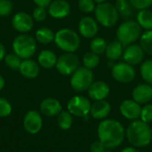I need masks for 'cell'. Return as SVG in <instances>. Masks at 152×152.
<instances>
[{
  "mask_svg": "<svg viewBox=\"0 0 152 152\" xmlns=\"http://www.w3.org/2000/svg\"><path fill=\"white\" fill-rule=\"evenodd\" d=\"M97 134L99 141L105 148L111 150L119 147L123 143L126 137V130L119 121L106 118L99 124Z\"/></svg>",
  "mask_w": 152,
  "mask_h": 152,
  "instance_id": "obj_1",
  "label": "cell"
},
{
  "mask_svg": "<svg viewBox=\"0 0 152 152\" xmlns=\"http://www.w3.org/2000/svg\"><path fill=\"white\" fill-rule=\"evenodd\" d=\"M126 137L133 147H147L152 141L151 127L141 119L134 120L126 130Z\"/></svg>",
  "mask_w": 152,
  "mask_h": 152,
  "instance_id": "obj_2",
  "label": "cell"
},
{
  "mask_svg": "<svg viewBox=\"0 0 152 152\" xmlns=\"http://www.w3.org/2000/svg\"><path fill=\"white\" fill-rule=\"evenodd\" d=\"M55 45L64 53H75L81 45L80 35L71 28H63L59 29L54 36Z\"/></svg>",
  "mask_w": 152,
  "mask_h": 152,
  "instance_id": "obj_3",
  "label": "cell"
},
{
  "mask_svg": "<svg viewBox=\"0 0 152 152\" xmlns=\"http://www.w3.org/2000/svg\"><path fill=\"white\" fill-rule=\"evenodd\" d=\"M142 35V28L136 20H127L122 22L116 32L117 40H118L124 46L129 45L139 40Z\"/></svg>",
  "mask_w": 152,
  "mask_h": 152,
  "instance_id": "obj_4",
  "label": "cell"
},
{
  "mask_svg": "<svg viewBox=\"0 0 152 152\" xmlns=\"http://www.w3.org/2000/svg\"><path fill=\"white\" fill-rule=\"evenodd\" d=\"M12 47L20 59H30L37 52V40L28 34H20L13 39Z\"/></svg>",
  "mask_w": 152,
  "mask_h": 152,
  "instance_id": "obj_5",
  "label": "cell"
},
{
  "mask_svg": "<svg viewBox=\"0 0 152 152\" xmlns=\"http://www.w3.org/2000/svg\"><path fill=\"white\" fill-rule=\"evenodd\" d=\"M94 12L97 22L105 28L114 27L119 18L116 6L110 2L98 4Z\"/></svg>",
  "mask_w": 152,
  "mask_h": 152,
  "instance_id": "obj_6",
  "label": "cell"
},
{
  "mask_svg": "<svg viewBox=\"0 0 152 152\" xmlns=\"http://www.w3.org/2000/svg\"><path fill=\"white\" fill-rule=\"evenodd\" d=\"M94 82V73L92 69L86 67H79L71 76L69 84L71 88L76 92L87 91Z\"/></svg>",
  "mask_w": 152,
  "mask_h": 152,
  "instance_id": "obj_7",
  "label": "cell"
},
{
  "mask_svg": "<svg viewBox=\"0 0 152 152\" xmlns=\"http://www.w3.org/2000/svg\"><path fill=\"white\" fill-rule=\"evenodd\" d=\"M91 106L92 104L88 98L83 95H75L69 100L67 103V110L73 117L87 118L90 114Z\"/></svg>",
  "mask_w": 152,
  "mask_h": 152,
  "instance_id": "obj_8",
  "label": "cell"
},
{
  "mask_svg": "<svg viewBox=\"0 0 152 152\" xmlns=\"http://www.w3.org/2000/svg\"><path fill=\"white\" fill-rule=\"evenodd\" d=\"M55 68L60 74L71 76L79 68V59L73 53H65L58 57Z\"/></svg>",
  "mask_w": 152,
  "mask_h": 152,
  "instance_id": "obj_9",
  "label": "cell"
},
{
  "mask_svg": "<svg viewBox=\"0 0 152 152\" xmlns=\"http://www.w3.org/2000/svg\"><path fill=\"white\" fill-rule=\"evenodd\" d=\"M112 77L118 83L127 84L132 82L136 76V71L134 66L125 61L118 62L111 69Z\"/></svg>",
  "mask_w": 152,
  "mask_h": 152,
  "instance_id": "obj_10",
  "label": "cell"
},
{
  "mask_svg": "<svg viewBox=\"0 0 152 152\" xmlns=\"http://www.w3.org/2000/svg\"><path fill=\"white\" fill-rule=\"evenodd\" d=\"M23 126L29 134H38L43 127V118L41 113L37 110H28L23 118Z\"/></svg>",
  "mask_w": 152,
  "mask_h": 152,
  "instance_id": "obj_11",
  "label": "cell"
},
{
  "mask_svg": "<svg viewBox=\"0 0 152 152\" xmlns=\"http://www.w3.org/2000/svg\"><path fill=\"white\" fill-rule=\"evenodd\" d=\"M145 53L142 50V46L138 44H131L126 45L124 49V53L122 55L123 61L131 64L132 66H135L141 64L144 60Z\"/></svg>",
  "mask_w": 152,
  "mask_h": 152,
  "instance_id": "obj_12",
  "label": "cell"
},
{
  "mask_svg": "<svg viewBox=\"0 0 152 152\" xmlns=\"http://www.w3.org/2000/svg\"><path fill=\"white\" fill-rule=\"evenodd\" d=\"M34 20L32 16L25 12H16L12 19V26L20 34H27L32 30L34 27Z\"/></svg>",
  "mask_w": 152,
  "mask_h": 152,
  "instance_id": "obj_13",
  "label": "cell"
},
{
  "mask_svg": "<svg viewBox=\"0 0 152 152\" xmlns=\"http://www.w3.org/2000/svg\"><path fill=\"white\" fill-rule=\"evenodd\" d=\"M78 33L85 38H94L99 31L97 20L90 16H85L80 19L77 25Z\"/></svg>",
  "mask_w": 152,
  "mask_h": 152,
  "instance_id": "obj_14",
  "label": "cell"
},
{
  "mask_svg": "<svg viewBox=\"0 0 152 152\" xmlns=\"http://www.w3.org/2000/svg\"><path fill=\"white\" fill-rule=\"evenodd\" d=\"M119 111L121 115L128 120H137L141 116L142 107L141 104L134 100L126 99L124 100L119 105Z\"/></svg>",
  "mask_w": 152,
  "mask_h": 152,
  "instance_id": "obj_15",
  "label": "cell"
},
{
  "mask_svg": "<svg viewBox=\"0 0 152 152\" xmlns=\"http://www.w3.org/2000/svg\"><path fill=\"white\" fill-rule=\"evenodd\" d=\"M48 14L53 19L61 20L68 17L70 13L71 7L66 0H53L48 6Z\"/></svg>",
  "mask_w": 152,
  "mask_h": 152,
  "instance_id": "obj_16",
  "label": "cell"
},
{
  "mask_svg": "<svg viewBox=\"0 0 152 152\" xmlns=\"http://www.w3.org/2000/svg\"><path fill=\"white\" fill-rule=\"evenodd\" d=\"M87 92H88V96L94 102L102 101V100H105L110 95V88L106 82L102 80H97L92 83Z\"/></svg>",
  "mask_w": 152,
  "mask_h": 152,
  "instance_id": "obj_17",
  "label": "cell"
},
{
  "mask_svg": "<svg viewBox=\"0 0 152 152\" xmlns=\"http://www.w3.org/2000/svg\"><path fill=\"white\" fill-rule=\"evenodd\" d=\"M40 113L46 117H57L62 111V105L55 98H45L39 104Z\"/></svg>",
  "mask_w": 152,
  "mask_h": 152,
  "instance_id": "obj_18",
  "label": "cell"
},
{
  "mask_svg": "<svg viewBox=\"0 0 152 152\" xmlns=\"http://www.w3.org/2000/svg\"><path fill=\"white\" fill-rule=\"evenodd\" d=\"M133 100L139 104H147L152 100V86L147 83L136 86L132 92Z\"/></svg>",
  "mask_w": 152,
  "mask_h": 152,
  "instance_id": "obj_19",
  "label": "cell"
},
{
  "mask_svg": "<svg viewBox=\"0 0 152 152\" xmlns=\"http://www.w3.org/2000/svg\"><path fill=\"white\" fill-rule=\"evenodd\" d=\"M19 71L24 77L28 79L36 78L40 73V66L37 61L33 59H25L22 60L20 66L19 68Z\"/></svg>",
  "mask_w": 152,
  "mask_h": 152,
  "instance_id": "obj_20",
  "label": "cell"
},
{
  "mask_svg": "<svg viewBox=\"0 0 152 152\" xmlns=\"http://www.w3.org/2000/svg\"><path fill=\"white\" fill-rule=\"evenodd\" d=\"M111 112V105L109 102L105 100L95 101L92 106L90 114L95 119L103 120L106 119Z\"/></svg>",
  "mask_w": 152,
  "mask_h": 152,
  "instance_id": "obj_21",
  "label": "cell"
},
{
  "mask_svg": "<svg viewBox=\"0 0 152 152\" xmlns=\"http://www.w3.org/2000/svg\"><path fill=\"white\" fill-rule=\"evenodd\" d=\"M58 57L54 52L52 50H43L39 53L38 57H37V62L40 67L49 69H53L56 66Z\"/></svg>",
  "mask_w": 152,
  "mask_h": 152,
  "instance_id": "obj_22",
  "label": "cell"
},
{
  "mask_svg": "<svg viewBox=\"0 0 152 152\" xmlns=\"http://www.w3.org/2000/svg\"><path fill=\"white\" fill-rule=\"evenodd\" d=\"M125 46L118 41L115 40L108 44L106 50H105V56L108 60L111 61H115L122 58L123 53H124V48Z\"/></svg>",
  "mask_w": 152,
  "mask_h": 152,
  "instance_id": "obj_23",
  "label": "cell"
},
{
  "mask_svg": "<svg viewBox=\"0 0 152 152\" xmlns=\"http://www.w3.org/2000/svg\"><path fill=\"white\" fill-rule=\"evenodd\" d=\"M136 21L144 30L152 29V11L150 9H143L138 11L136 14Z\"/></svg>",
  "mask_w": 152,
  "mask_h": 152,
  "instance_id": "obj_24",
  "label": "cell"
},
{
  "mask_svg": "<svg viewBox=\"0 0 152 152\" xmlns=\"http://www.w3.org/2000/svg\"><path fill=\"white\" fill-rule=\"evenodd\" d=\"M54 36L55 33L47 27H42L39 28L35 34V37L37 42L43 44V45H48L54 41Z\"/></svg>",
  "mask_w": 152,
  "mask_h": 152,
  "instance_id": "obj_25",
  "label": "cell"
},
{
  "mask_svg": "<svg viewBox=\"0 0 152 152\" xmlns=\"http://www.w3.org/2000/svg\"><path fill=\"white\" fill-rule=\"evenodd\" d=\"M119 15L129 18L134 15V11L135 10L134 6L131 4L129 0H117L115 4Z\"/></svg>",
  "mask_w": 152,
  "mask_h": 152,
  "instance_id": "obj_26",
  "label": "cell"
},
{
  "mask_svg": "<svg viewBox=\"0 0 152 152\" xmlns=\"http://www.w3.org/2000/svg\"><path fill=\"white\" fill-rule=\"evenodd\" d=\"M57 124L62 130H69L73 125V116L69 110H62L57 116Z\"/></svg>",
  "mask_w": 152,
  "mask_h": 152,
  "instance_id": "obj_27",
  "label": "cell"
},
{
  "mask_svg": "<svg viewBox=\"0 0 152 152\" xmlns=\"http://www.w3.org/2000/svg\"><path fill=\"white\" fill-rule=\"evenodd\" d=\"M100 61H101L100 55L93 53L92 51L86 52L82 58V62H83L84 67L89 69H94L96 67H98V65L100 64Z\"/></svg>",
  "mask_w": 152,
  "mask_h": 152,
  "instance_id": "obj_28",
  "label": "cell"
},
{
  "mask_svg": "<svg viewBox=\"0 0 152 152\" xmlns=\"http://www.w3.org/2000/svg\"><path fill=\"white\" fill-rule=\"evenodd\" d=\"M140 45L145 53L152 56V29L145 30L139 38Z\"/></svg>",
  "mask_w": 152,
  "mask_h": 152,
  "instance_id": "obj_29",
  "label": "cell"
},
{
  "mask_svg": "<svg viewBox=\"0 0 152 152\" xmlns=\"http://www.w3.org/2000/svg\"><path fill=\"white\" fill-rule=\"evenodd\" d=\"M140 74L145 83L152 86V59H148L141 63Z\"/></svg>",
  "mask_w": 152,
  "mask_h": 152,
  "instance_id": "obj_30",
  "label": "cell"
},
{
  "mask_svg": "<svg viewBox=\"0 0 152 152\" xmlns=\"http://www.w3.org/2000/svg\"><path fill=\"white\" fill-rule=\"evenodd\" d=\"M107 45H108V43L103 37H95L93 38V40L90 43V50L93 53L98 55H101L105 53Z\"/></svg>",
  "mask_w": 152,
  "mask_h": 152,
  "instance_id": "obj_31",
  "label": "cell"
},
{
  "mask_svg": "<svg viewBox=\"0 0 152 152\" xmlns=\"http://www.w3.org/2000/svg\"><path fill=\"white\" fill-rule=\"evenodd\" d=\"M5 64L12 69H19L20 63L22 61V59H20L16 53H8L5 55L4 59Z\"/></svg>",
  "mask_w": 152,
  "mask_h": 152,
  "instance_id": "obj_32",
  "label": "cell"
},
{
  "mask_svg": "<svg viewBox=\"0 0 152 152\" xmlns=\"http://www.w3.org/2000/svg\"><path fill=\"white\" fill-rule=\"evenodd\" d=\"M96 3L94 0H78L77 6L79 10L85 13L94 12L96 7Z\"/></svg>",
  "mask_w": 152,
  "mask_h": 152,
  "instance_id": "obj_33",
  "label": "cell"
},
{
  "mask_svg": "<svg viewBox=\"0 0 152 152\" xmlns=\"http://www.w3.org/2000/svg\"><path fill=\"white\" fill-rule=\"evenodd\" d=\"M12 111V106L11 102L4 98L0 97V118H6L11 115Z\"/></svg>",
  "mask_w": 152,
  "mask_h": 152,
  "instance_id": "obj_34",
  "label": "cell"
},
{
  "mask_svg": "<svg viewBox=\"0 0 152 152\" xmlns=\"http://www.w3.org/2000/svg\"><path fill=\"white\" fill-rule=\"evenodd\" d=\"M47 15H48V11L46 10V8L41 7V6H37L32 11L31 16L34 20H36L37 22H41L46 19Z\"/></svg>",
  "mask_w": 152,
  "mask_h": 152,
  "instance_id": "obj_35",
  "label": "cell"
},
{
  "mask_svg": "<svg viewBox=\"0 0 152 152\" xmlns=\"http://www.w3.org/2000/svg\"><path fill=\"white\" fill-rule=\"evenodd\" d=\"M13 10V4L11 0H0V17L8 16Z\"/></svg>",
  "mask_w": 152,
  "mask_h": 152,
  "instance_id": "obj_36",
  "label": "cell"
},
{
  "mask_svg": "<svg viewBox=\"0 0 152 152\" xmlns=\"http://www.w3.org/2000/svg\"><path fill=\"white\" fill-rule=\"evenodd\" d=\"M140 118L141 120L148 124L152 122V104L147 103L142 108Z\"/></svg>",
  "mask_w": 152,
  "mask_h": 152,
  "instance_id": "obj_37",
  "label": "cell"
},
{
  "mask_svg": "<svg viewBox=\"0 0 152 152\" xmlns=\"http://www.w3.org/2000/svg\"><path fill=\"white\" fill-rule=\"evenodd\" d=\"M131 4L135 10H143L149 9L152 5V0H129Z\"/></svg>",
  "mask_w": 152,
  "mask_h": 152,
  "instance_id": "obj_38",
  "label": "cell"
},
{
  "mask_svg": "<svg viewBox=\"0 0 152 152\" xmlns=\"http://www.w3.org/2000/svg\"><path fill=\"white\" fill-rule=\"evenodd\" d=\"M106 150L107 149L105 148V146L99 140L96 142H94L90 146V151L91 152H103Z\"/></svg>",
  "mask_w": 152,
  "mask_h": 152,
  "instance_id": "obj_39",
  "label": "cell"
},
{
  "mask_svg": "<svg viewBox=\"0 0 152 152\" xmlns=\"http://www.w3.org/2000/svg\"><path fill=\"white\" fill-rule=\"evenodd\" d=\"M36 4L37 6H41V7H48L49 4L52 3L53 0H32Z\"/></svg>",
  "mask_w": 152,
  "mask_h": 152,
  "instance_id": "obj_40",
  "label": "cell"
},
{
  "mask_svg": "<svg viewBox=\"0 0 152 152\" xmlns=\"http://www.w3.org/2000/svg\"><path fill=\"white\" fill-rule=\"evenodd\" d=\"M6 55V53H5V48L4 46V45L0 42V61H3Z\"/></svg>",
  "mask_w": 152,
  "mask_h": 152,
  "instance_id": "obj_41",
  "label": "cell"
},
{
  "mask_svg": "<svg viewBox=\"0 0 152 152\" xmlns=\"http://www.w3.org/2000/svg\"><path fill=\"white\" fill-rule=\"evenodd\" d=\"M120 152H141L137 148H135V147H133V146H131V147H126V148H124L122 151Z\"/></svg>",
  "mask_w": 152,
  "mask_h": 152,
  "instance_id": "obj_42",
  "label": "cell"
},
{
  "mask_svg": "<svg viewBox=\"0 0 152 152\" xmlns=\"http://www.w3.org/2000/svg\"><path fill=\"white\" fill-rule=\"evenodd\" d=\"M4 86H5V79L4 78V77L0 75V91L3 90Z\"/></svg>",
  "mask_w": 152,
  "mask_h": 152,
  "instance_id": "obj_43",
  "label": "cell"
},
{
  "mask_svg": "<svg viewBox=\"0 0 152 152\" xmlns=\"http://www.w3.org/2000/svg\"><path fill=\"white\" fill-rule=\"evenodd\" d=\"M97 4H102V3H105V2H108V0H94Z\"/></svg>",
  "mask_w": 152,
  "mask_h": 152,
  "instance_id": "obj_44",
  "label": "cell"
},
{
  "mask_svg": "<svg viewBox=\"0 0 152 152\" xmlns=\"http://www.w3.org/2000/svg\"><path fill=\"white\" fill-rule=\"evenodd\" d=\"M103 152H109V151H108V149H107V150H106L105 151H103Z\"/></svg>",
  "mask_w": 152,
  "mask_h": 152,
  "instance_id": "obj_45",
  "label": "cell"
},
{
  "mask_svg": "<svg viewBox=\"0 0 152 152\" xmlns=\"http://www.w3.org/2000/svg\"><path fill=\"white\" fill-rule=\"evenodd\" d=\"M116 1H117V0H116Z\"/></svg>",
  "mask_w": 152,
  "mask_h": 152,
  "instance_id": "obj_46",
  "label": "cell"
}]
</instances>
